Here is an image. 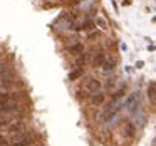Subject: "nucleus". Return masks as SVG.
Listing matches in <instances>:
<instances>
[{"label":"nucleus","mask_w":156,"mask_h":146,"mask_svg":"<svg viewBox=\"0 0 156 146\" xmlns=\"http://www.w3.org/2000/svg\"><path fill=\"white\" fill-rule=\"evenodd\" d=\"M122 134H124L126 138H134V134H136V126H134V123L124 121V124H122Z\"/></svg>","instance_id":"obj_11"},{"label":"nucleus","mask_w":156,"mask_h":146,"mask_svg":"<svg viewBox=\"0 0 156 146\" xmlns=\"http://www.w3.org/2000/svg\"><path fill=\"white\" fill-rule=\"evenodd\" d=\"M131 4V0H124V5H129Z\"/></svg>","instance_id":"obj_22"},{"label":"nucleus","mask_w":156,"mask_h":146,"mask_svg":"<svg viewBox=\"0 0 156 146\" xmlns=\"http://www.w3.org/2000/svg\"><path fill=\"white\" fill-rule=\"evenodd\" d=\"M94 24H96V27H98L99 30H108L109 29V24H108V20H106L104 17H96Z\"/></svg>","instance_id":"obj_14"},{"label":"nucleus","mask_w":156,"mask_h":146,"mask_svg":"<svg viewBox=\"0 0 156 146\" xmlns=\"http://www.w3.org/2000/svg\"><path fill=\"white\" fill-rule=\"evenodd\" d=\"M81 89H84L87 94H94V92H98V91L102 89V82L99 81L98 77H87L84 82H82Z\"/></svg>","instance_id":"obj_3"},{"label":"nucleus","mask_w":156,"mask_h":146,"mask_svg":"<svg viewBox=\"0 0 156 146\" xmlns=\"http://www.w3.org/2000/svg\"><path fill=\"white\" fill-rule=\"evenodd\" d=\"M154 146H156V141H154Z\"/></svg>","instance_id":"obj_23"},{"label":"nucleus","mask_w":156,"mask_h":146,"mask_svg":"<svg viewBox=\"0 0 156 146\" xmlns=\"http://www.w3.org/2000/svg\"><path fill=\"white\" fill-rule=\"evenodd\" d=\"M10 71V67H9V64H5V62H0V77L5 74V72Z\"/></svg>","instance_id":"obj_18"},{"label":"nucleus","mask_w":156,"mask_h":146,"mask_svg":"<svg viewBox=\"0 0 156 146\" xmlns=\"http://www.w3.org/2000/svg\"><path fill=\"white\" fill-rule=\"evenodd\" d=\"M106 55H108V52H106L104 49H96V51H92V54L89 55V64H91L92 67H101L102 62L106 61Z\"/></svg>","instance_id":"obj_4"},{"label":"nucleus","mask_w":156,"mask_h":146,"mask_svg":"<svg viewBox=\"0 0 156 146\" xmlns=\"http://www.w3.org/2000/svg\"><path fill=\"white\" fill-rule=\"evenodd\" d=\"M116 69V57H111V55H106V61L102 62L101 71L102 74H112Z\"/></svg>","instance_id":"obj_8"},{"label":"nucleus","mask_w":156,"mask_h":146,"mask_svg":"<svg viewBox=\"0 0 156 146\" xmlns=\"http://www.w3.org/2000/svg\"><path fill=\"white\" fill-rule=\"evenodd\" d=\"M25 128H27V123L24 121V119H17V121L10 123V124L7 126V131L12 133V134H15V133H22L25 131Z\"/></svg>","instance_id":"obj_9"},{"label":"nucleus","mask_w":156,"mask_h":146,"mask_svg":"<svg viewBox=\"0 0 156 146\" xmlns=\"http://www.w3.org/2000/svg\"><path fill=\"white\" fill-rule=\"evenodd\" d=\"M143 66H144V62H143V61H138V62H136V67H143Z\"/></svg>","instance_id":"obj_21"},{"label":"nucleus","mask_w":156,"mask_h":146,"mask_svg":"<svg viewBox=\"0 0 156 146\" xmlns=\"http://www.w3.org/2000/svg\"><path fill=\"white\" fill-rule=\"evenodd\" d=\"M148 98L153 104H156V82H151L148 86Z\"/></svg>","instance_id":"obj_16"},{"label":"nucleus","mask_w":156,"mask_h":146,"mask_svg":"<svg viewBox=\"0 0 156 146\" xmlns=\"http://www.w3.org/2000/svg\"><path fill=\"white\" fill-rule=\"evenodd\" d=\"M34 141H35L34 133L22 131V133H15L12 136V139H9V146H32Z\"/></svg>","instance_id":"obj_1"},{"label":"nucleus","mask_w":156,"mask_h":146,"mask_svg":"<svg viewBox=\"0 0 156 146\" xmlns=\"http://www.w3.org/2000/svg\"><path fill=\"white\" fill-rule=\"evenodd\" d=\"M82 76H84V67H74L71 72H69L67 79L71 82H74V81H77V79H81Z\"/></svg>","instance_id":"obj_13"},{"label":"nucleus","mask_w":156,"mask_h":146,"mask_svg":"<svg viewBox=\"0 0 156 146\" xmlns=\"http://www.w3.org/2000/svg\"><path fill=\"white\" fill-rule=\"evenodd\" d=\"M84 51H86V47H84V44H82L81 41L69 42V44H67V52L72 55V57H77V55L82 54Z\"/></svg>","instance_id":"obj_7"},{"label":"nucleus","mask_w":156,"mask_h":146,"mask_svg":"<svg viewBox=\"0 0 156 146\" xmlns=\"http://www.w3.org/2000/svg\"><path fill=\"white\" fill-rule=\"evenodd\" d=\"M96 29V24H94V19L92 17H84L81 20H77L72 27V32H89Z\"/></svg>","instance_id":"obj_2"},{"label":"nucleus","mask_w":156,"mask_h":146,"mask_svg":"<svg viewBox=\"0 0 156 146\" xmlns=\"http://www.w3.org/2000/svg\"><path fill=\"white\" fill-rule=\"evenodd\" d=\"M124 94H126V84H124V86H121L119 89H116V91L112 92L111 101H119L121 98H124Z\"/></svg>","instance_id":"obj_15"},{"label":"nucleus","mask_w":156,"mask_h":146,"mask_svg":"<svg viewBox=\"0 0 156 146\" xmlns=\"http://www.w3.org/2000/svg\"><path fill=\"white\" fill-rule=\"evenodd\" d=\"M101 35H102V30L92 29V30H89V34H87V41L89 42H96L98 39H101Z\"/></svg>","instance_id":"obj_17"},{"label":"nucleus","mask_w":156,"mask_h":146,"mask_svg":"<svg viewBox=\"0 0 156 146\" xmlns=\"http://www.w3.org/2000/svg\"><path fill=\"white\" fill-rule=\"evenodd\" d=\"M89 52H82V54H79L77 57H76V61H74V67H84L86 64L89 62Z\"/></svg>","instance_id":"obj_12"},{"label":"nucleus","mask_w":156,"mask_h":146,"mask_svg":"<svg viewBox=\"0 0 156 146\" xmlns=\"http://www.w3.org/2000/svg\"><path fill=\"white\" fill-rule=\"evenodd\" d=\"M15 84H17V76H14L10 71L5 72V74L0 77V87L2 89H12Z\"/></svg>","instance_id":"obj_6"},{"label":"nucleus","mask_w":156,"mask_h":146,"mask_svg":"<svg viewBox=\"0 0 156 146\" xmlns=\"http://www.w3.org/2000/svg\"><path fill=\"white\" fill-rule=\"evenodd\" d=\"M139 99H141V96H139L138 91L131 92L126 98V101L122 102V108H126L128 111H136V109H139Z\"/></svg>","instance_id":"obj_5"},{"label":"nucleus","mask_w":156,"mask_h":146,"mask_svg":"<svg viewBox=\"0 0 156 146\" xmlns=\"http://www.w3.org/2000/svg\"><path fill=\"white\" fill-rule=\"evenodd\" d=\"M89 102H91L92 106H101V104H104V102H106V94H104L102 91L94 92V94L89 96Z\"/></svg>","instance_id":"obj_10"},{"label":"nucleus","mask_w":156,"mask_h":146,"mask_svg":"<svg viewBox=\"0 0 156 146\" xmlns=\"http://www.w3.org/2000/svg\"><path fill=\"white\" fill-rule=\"evenodd\" d=\"M0 146H9V138L5 134H0Z\"/></svg>","instance_id":"obj_20"},{"label":"nucleus","mask_w":156,"mask_h":146,"mask_svg":"<svg viewBox=\"0 0 156 146\" xmlns=\"http://www.w3.org/2000/svg\"><path fill=\"white\" fill-rule=\"evenodd\" d=\"M114 86H116V79H114V77H109L108 82L104 84V87H106V89H112Z\"/></svg>","instance_id":"obj_19"}]
</instances>
